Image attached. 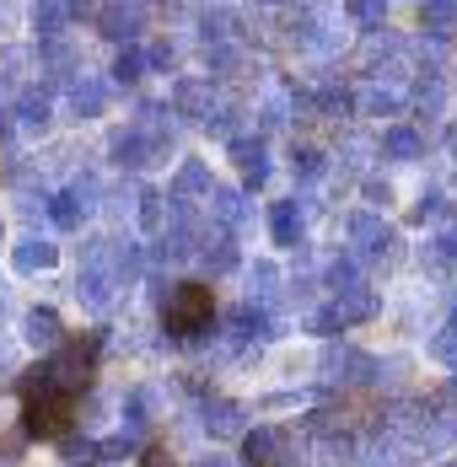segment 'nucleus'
I'll return each instance as SVG.
<instances>
[{
    "label": "nucleus",
    "instance_id": "9d476101",
    "mask_svg": "<svg viewBox=\"0 0 457 467\" xmlns=\"http://www.w3.org/2000/svg\"><path fill=\"white\" fill-rule=\"evenodd\" d=\"M270 232L280 247H291L296 242V232H302V215H296V204H274L270 210Z\"/></svg>",
    "mask_w": 457,
    "mask_h": 467
},
{
    "label": "nucleus",
    "instance_id": "20e7f679",
    "mask_svg": "<svg viewBox=\"0 0 457 467\" xmlns=\"http://www.w3.org/2000/svg\"><path fill=\"white\" fill-rule=\"evenodd\" d=\"M27 344H38L48 355L65 344V327H59V317H54L48 306H33V312H27Z\"/></svg>",
    "mask_w": 457,
    "mask_h": 467
},
{
    "label": "nucleus",
    "instance_id": "f257e3e1",
    "mask_svg": "<svg viewBox=\"0 0 457 467\" xmlns=\"http://www.w3.org/2000/svg\"><path fill=\"white\" fill-rule=\"evenodd\" d=\"M210 312H216L210 285L188 280V285H178V290L162 301V327H167L173 338H194V333H205V327H210Z\"/></svg>",
    "mask_w": 457,
    "mask_h": 467
},
{
    "label": "nucleus",
    "instance_id": "0eeeda50",
    "mask_svg": "<svg viewBox=\"0 0 457 467\" xmlns=\"http://www.w3.org/2000/svg\"><path fill=\"white\" fill-rule=\"evenodd\" d=\"M54 258H59L54 242H38V236H27V242L16 247V269H27V275H33V269H54Z\"/></svg>",
    "mask_w": 457,
    "mask_h": 467
},
{
    "label": "nucleus",
    "instance_id": "f3484780",
    "mask_svg": "<svg viewBox=\"0 0 457 467\" xmlns=\"http://www.w3.org/2000/svg\"><path fill=\"white\" fill-rule=\"evenodd\" d=\"M382 150H393V156H414V150H420V135H414L409 124H399V130L382 135Z\"/></svg>",
    "mask_w": 457,
    "mask_h": 467
},
{
    "label": "nucleus",
    "instance_id": "aec40b11",
    "mask_svg": "<svg viewBox=\"0 0 457 467\" xmlns=\"http://www.w3.org/2000/svg\"><path fill=\"white\" fill-rule=\"evenodd\" d=\"M135 451V435H113V441H102L97 446V462H113V457H130Z\"/></svg>",
    "mask_w": 457,
    "mask_h": 467
},
{
    "label": "nucleus",
    "instance_id": "4be33fe9",
    "mask_svg": "<svg viewBox=\"0 0 457 467\" xmlns=\"http://www.w3.org/2000/svg\"><path fill=\"white\" fill-rule=\"evenodd\" d=\"M430 355H436V360H447V366H457V333H452V327H447V333H436Z\"/></svg>",
    "mask_w": 457,
    "mask_h": 467
},
{
    "label": "nucleus",
    "instance_id": "412c9836",
    "mask_svg": "<svg viewBox=\"0 0 457 467\" xmlns=\"http://www.w3.org/2000/svg\"><path fill=\"white\" fill-rule=\"evenodd\" d=\"M59 16H65V11H59V0H38V11H33V22H38L44 33H54V27H59Z\"/></svg>",
    "mask_w": 457,
    "mask_h": 467
},
{
    "label": "nucleus",
    "instance_id": "f03ea898",
    "mask_svg": "<svg viewBox=\"0 0 457 467\" xmlns=\"http://www.w3.org/2000/svg\"><path fill=\"white\" fill-rule=\"evenodd\" d=\"M27 435H38V441H59V435H70V420H76V398H65V392H33L27 398Z\"/></svg>",
    "mask_w": 457,
    "mask_h": 467
},
{
    "label": "nucleus",
    "instance_id": "4468645a",
    "mask_svg": "<svg viewBox=\"0 0 457 467\" xmlns=\"http://www.w3.org/2000/svg\"><path fill=\"white\" fill-rule=\"evenodd\" d=\"M178 108L183 113H205V124H210V92H205L199 81H183L178 87Z\"/></svg>",
    "mask_w": 457,
    "mask_h": 467
},
{
    "label": "nucleus",
    "instance_id": "6e6552de",
    "mask_svg": "<svg viewBox=\"0 0 457 467\" xmlns=\"http://www.w3.org/2000/svg\"><path fill=\"white\" fill-rule=\"evenodd\" d=\"M48 215H54V226H65V232H70V226H81V215H87L81 188H76V193H54V199H48Z\"/></svg>",
    "mask_w": 457,
    "mask_h": 467
},
{
    "label": "nucleus",
    "instance_id": "5701e85b",
    "mask_svg": "<svg viewBox=\"0 0 457 467\" xmlns=\"http://www.w3.org/2000/svg\"><path fill=\"white\" fill-rule=\"evenodd\" d=\"M140 467H178V462H173L167 446H145V451H140Z\"/></svg>",
    "mask_w": 457,
    "mask_h": 467
},
{
    "label": "nucleus",
    "instance_id": "a211bd4d",
    "mask_svg": "<svg viewBox=\"0 0 457 467\" xmlns=\"http://www.w3.org/2000/svg\"><path fill=\"white\" fill-rule=\"evenodd\" d=\"M420 11H425L436 27H457V0H420Z\"/></svg>",
    "mask_w": 457,
    "mask_h": 467
},
{
    "label": "nucleus",
    "instance_id": "423d86ee",
    "mask_svg": "<svg viewBox=\"0 0 457 467\" xmlns=\"http://www.w3.org/2000/svg\"><path fill=\"white\" fill-rule=\"evenodd\" d=\"M350 242H356V253H377V247L388 242V226H382L377 215H356V221H350Z\"/></svg>",
    "mask_w": 457,
    "mask_h": 467
},
{
    "label": "nucleus",
    "instance_id": "dca6fc26",
    "mask_svg": "<svg viewBox=\"0 0 457 467\" xmlns=\"http://www.w3.org/2000/svg\"><path fill=\"white\" fill-rule=\"evenodd\" d=\"M108 102V81H81L76 87V113H102Z\"/></svg>",
    "mask_w": 457,
    "mask_h": 467
},
{
    "label": "nucleus",
    "instance_id": "2eb2a0df",
    "mask_svg": "<svg viewBox=\"0 0 457 467\" xmlns=\"http://www.w3.org/2000/svg\"><path fill=\"white\" fill-rule=\"evenodd\" d=\"M178 193H210V172H205V161H183V172H178Z\"/></svg>",
    "mask_w": 457,
    "mask_h": 467
},
{
    "label": "nucleus",
    "instance_id": "6ab92c4d",
    "mask_svg": "<svg viewBox=\"0 0 457 467\" xmlns=\"http://www.w3.org/2000/svg\"><path fill=\"white\" fill-rule=\"evenodd\" d=\"M382 11H388V0H350V16L366 22V27H377V22H382Z\"/></svg>",
    "mask_w": 457,
    "mask_h": 467
},
{
    "label": "nucleus",
    "instance_id": "1a4fd4ad",
    "mask_svg": "<svg viewBox=\"0 0 457 467\" xmlns=\"http://www.w3.org/2000/svg\"><path fill=\"white\" fill-rule=\"evenodd\" d=\"M231 150H237V161H242V178H248V183H264V172H270V156H264V145L237 140Z\"/></svg>",
    "mask_w": 457,
    "mask_h": 467
},
{
    "label": "nucleus",
    "instance_id": "393cba45",
    "mask_svg": "<svg viewBox=\"0 0 457 467\" xmlns=\"http://www.w3.org/2000/svg\"><path fill=\"white\" fill-rule=\"evenodd\" d=\"M447 467H457V462H447Z\"/></svg>",
    "mask_w": 457,
    "mask_h": 467
},
{
    "label": "nucleus",
    "instance_id": "f8f14e48",
    "mask_svg": "<svg viewBox=\"0 0 457 467\" xmlns=\"http://www.w3.org/2000/svg\"><path fill=\"white\" fill-rule=\"evenodd\" d=\"M59 457L76 467V462H97V441L87 435H59Z\"/></svg>",
    "mask_w": 457,
    "mask_h": 467
},
{
    "label": "nucleus",
    "instance_id": "b1692460",
    "mask_svg": "<svg viewBox=\"0 0 457 467\" xmlns=\"http://www.w3.org/2000/svg\"><path fill=\"white\" fill-rule=\"evenodd\" d=\"M140 70H145V59H140L135 48H130V54H119V81H130V76H140Z\"/></svg>",
    "mask_w": 457,
    "mask_h": 467
},
{
    "label": "nucleus",
    "instance_id": "9b49d317",
    "mask_svg": "<svg viewBox=\"0 0 457 467\" xmlns=\"http://www.w3.org/2000/svg\"><path fill=\"white\" fill-rule=\"evenodd\" d=\"M16 119L38 130V124L48 119V92H22V97H16Z\"/></svg>",
    "mask_w": 457,
    "mask_h": 467
},
{
    "label": "nucleus",
    "instance_id": "39448f33",
    "mask_svg": "<svg viewBox=\"0 0 457 467\" xmlns=\"http://www.w3.org/2000/svg\"><path fill=\"white\" fill-rule=\"evenodd\" d=\"M242 403H227V398H210L205 403V430H216V435H237L242 430Z\"/></svg>",
    "mask_w": 457,
    "mask_h": 467
},
{
    "label": "nucleus",
    "instance_id": "7ed1b4c3",
    "mask_svg": "<svg viewBox=\"0 0 457 467\" xmlns=\"http://www.w3.org/2000/svg\"><path fill=\"white\" fill-rule=\"evenodd\" d=\"M280 451H285V435L274 424H253L242 435V462L248 467H280Z\"/></svg>",
    "mask_w": 457,
    "mask_h": 467
},
{
    "label": "nucleus",
    "instance_id": "ddd939ff",
    "mask_svg": "<svg viewBox=\"0 0 457 467\" xmlns=\"http://www.w3.org/2000/svg\"><path fill=\"white\" fill-rule=\"evenodd\" d=\"M210 204H216V221H221V226H237V221H242V193L216 188V193H210Z\"/></svg>",
    "mask_w": 457,
    "mask_h": 467
}]
</instances>
